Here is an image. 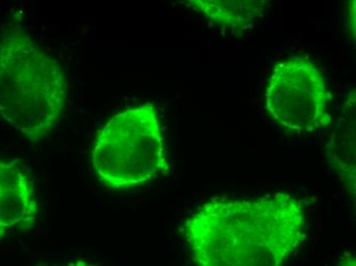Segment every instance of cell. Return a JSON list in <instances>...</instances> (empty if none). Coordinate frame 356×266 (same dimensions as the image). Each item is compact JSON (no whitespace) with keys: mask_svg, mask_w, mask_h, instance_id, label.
Instances as JSON below:
<instances>
[{"mask_svg":"<svg viewBox=\"0 0 356 266\" xmlns=\"http://www.w3.org/2000/svg\"><path fill=\"white\" fill-rule=\"evenodd\" d=\"M346 27L348 36L353 39V44H355V1H349L347 8Z\"/></svg>","mask_w":356,"mask_h":266,"instance_id":"obj_8","label":"cell"},{"mask_svg":"<svg viewBox=\"0 0 356 266\" xmlns=\"http://www.w3.org/2000/svg\"><path fill=\"white\" fill-rule=\"evenodd\" d=\"M305 228L302 203L277 192L205 203L186 219L184 235L197 266H284Z\"/></svg>","mask_w":356,"mask_h":266,"instance_id":"obj_1","label":"cell"},{"mask_svg":"<svg viewBox=\"0 0 356 266\" xmlns=\"http://www.w3.org/2000/svg\"><path fill=\"white\" fill-rule=\"evenodd\" d=\"M58 266H95L90 265V263H86L84 260H76L73 263H66V265H58Z\"/></svg>","mask_w":356,"mask_h":266,"instance_id":"obj_10","label":"cell"},{"mask_svg":"<svg viewBox=\"0 0 356 266\" xmlns=\"http://www.w3.org/2000/svg\"><path fill=\"white\" fill-rule=\"evenodd\" d=\"M97 178L113 190L140 187L169 172L159 114L153 103L111 117L91 153Z\"/></svg>","mask_w":356,"mask_h":266,"instance_id":"obj_3","label":"cell"},{"mask_svg":"<svg viewBox=\"0 0 356 266\" xmlns=\"http://www.w3.org/2000/svg\"><path fill=\"white\" fill-rule=\"evenodd\" d=\"M325 155L332 169L344 183L347 194L355 202V90H350L341 110L337 125L325 144Z\"/></svg>","mask_w":356,"mask_h":266,"instance_id":"obj_6","label":"cell"},{"mask_svg":"<svg viewBox=\"0 0 356 266\" xmlns=\"http://www.w3.org/2000/svg\"><path fill=\"white\" fill-rule=\"evenodd\" d=\"M338 266H356L355 258L351 254H345Z\"/></svg>","mask_w":356,"mask_h":266,"instance_id":"obj_9","label":"cell"},{"mask_svg":"<svg viewBox=\"0 0 356 266\" xmlns=\"http://www.w3.org/2000/svg\"><path fill=\"white\" fill-rule=\"evenodd\" d=\"M38 215V201L29 174L18 162L0 159V239L29 231Z\"/></svg>","mask_w":356,"mask_h":266,"instance_id":"obj_5","label":"cell"},{"mask_svg":"<svg viewBox=\"0 0 356 266\" xmlns=\"http://www.w3.org/2000/svg\"><path fill=\"white\" fill-rule=\"evenodd\" d=\"M186 6L232 33L245 31L266 13V0H190Z\"/></svg>","mask_w":356,"mask_h":266,"instance_id":"obj_7","label":"cell"},{"mask_svg":"<svg viewBox=\"0 0 356 266\" xmlns=\"http://www.w3.org/2000/svg\"><path fill=\"white\" fill-rule=\"evenodd\" d=\"M67 99L62 67L21 25H8L0 35V118L29 142H41L58 126Z\"/></svg>","mask_w":356,"mask_h":266,"instance_id":"obj_2","label":"cell"},{"mask_svg":"<svg viewBox=\"0 0 356 266\" xmlns=\"http://www.w3.org/2000/svg\"><path fill=\"white\" fill-rule=\"evenodd\" d=\"M333 95L318 67L303 57L282 60L267 81L266 106L289 131L312 133L330 124Z\"/></svg>","mask_w":356,"mask_h":266,"instance_id":"obj_4","label":"cell"}]
</instances>
